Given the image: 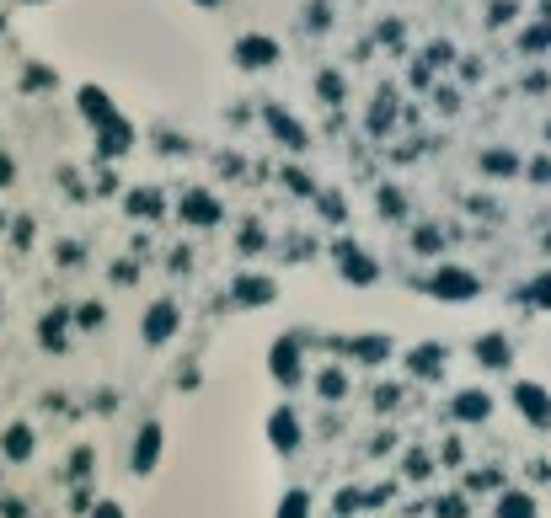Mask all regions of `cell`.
Instances as JSON below:
<instances>
[{
	"label": "cell",
	"instance_id": "cell-27",
	"mask_svg": "<svg viewBox=\"0 0 551 518\" xmlns=\"http://www.w3.org/2000/svg\"><path fill=\"white\" fill-rule=\"evenodd\" d=\"M279 518H310V492H306V486L284 492V503H279Z\"/></svg>",
	"mask_w": 551,
	"mask_h": 518
},
{
	"label": "cell",
	"instance_id": "cell-41",
	"mask_svg": "<svg viewBox=\"0 0 551 518\" xmlns=\"http://www.w3.org/2000/svg\"><path fill=\"white\" fill-rule=\"evenodd\" d=\"M508 16H514V5H508V0H498V5H492V16H488V22H492V27H503Z\"/></svg>",
	"mask_w": 551,
	"mask_h": 518
},
{
	"label": "cell",
	"instance_id": "cell-30",
	"mask_svg": "<svg viewBox=\"0 0 551 518\" xmlns=\"http://www.w3.org/2000/svg\"><path fill=\"white\" fill-rule=\"evenodd\" d=\"M284 182H290V193H295V198H310V193H316V182H310L300 166H290V172H284Z\"/></svg>",
	"mask_w": 551,
	"mask_h": 518
},
{
	"label": "cell",
	"instance_id": "cell-31",
	"mask_svg": "<svg viewBox=\"0 0 551 518\" xmlns=\"http://www.w3.org/2000/svg\"><path fill=\"white\" fill-rule=\"evenodd\" d=\"M525 176H530L536 187H546V182H551V155H536V161H525Z\"/></svg>",
	"mask_w": 551,
	"mask_h": 518
},
{
	"label": "cell",
	"instance_id": "cell-7",
	"mask_svg": "<svg viewBox=\"0 0 551 518\" xmlns=\"http://www.w3.org/2000/svg\"><path fill=\"white\" fill-rule=\"evenodd\" d=\"M508 396H514V411H519V417H525L536 433H546V428H551V396H546V385H536V380H519Z\"/></svg>",
	"mask_w": 551,
	"mask_h": 518
},
{
	"label": "cell",
	"instance_id": "cell-40",
	"mask_svg": "<svg viewBox=\"0 0 551 518\" xmlns=\"http://www.w3.org/2000/svg\"><path fill=\"white\" fill-rule=\"evenodd\" d=\"M359 503H365V497H359V492H337V513H354V508H359Z\"/></svg>",
	"mask_w": 551,
	"mask_h": 518
},
{
	"label": "cell",
	"instance_id": "cell-22",
	"mask_svg": "<svg viewBox=\"0 0 551 518\" xmlns=\"http://www.w3.org/2000/svg\"><path fill=\"white\" fill-rule=\"evenodd\" d=\"M482 172L488 176H525V161L514 150H482Z\"/></svg>",
	"mask_w": 551,
	"mask_h": 518
},
{
	"label": "cell",
	"instance_id": "cell-44",
	"mask_svg": "<svg viewBox=\"0 0 551 518\" xmlns=\"http://www.w3.org/2000/svg\"><path fill=\"white\" fill-rule=\"evenodd\" d=\"M70 465H75V476H86V470H91V449H75V460Z\"/></svg>",
	"mask_w": 551,
	"mask_h": 518
},
{
	"label": "cell",
	"instance_id": "cell-18",
	"mask_svg": "<svg viewBox=\"0 0 551 518\" xmlns=\"http://www.w3.org/2000/svg\"><path fill=\"white\" fill-rule=\"evenodd\" d=\"M471 358H477L482 369H508V363H514V347H508V337H503V332H488V337H477Z\"/></svg>",
	"mask_w": 551,
	"mask_h": 518
},
{
	"label": "cell",
	"instance_id": "cell-12",
	"mask_svg": "<svg viewBox=\"0 0 551 518\" xmlns=\"http://www.w3.org/2000/svg\"><path fill=\"white\" fill-rule=\"evenodd\" d=\"M128 465H134V476H150V470L161 465V422H145V428H139V438H134V449H128Z\"/></svg>",
	"mask_w": 551,
	"mask_h": 518
},
{
	"label": "cell",
	"instance_id": "cell-6",
	"mask_svg": "<svg viewBox=\"0 0 551 518\" xmlns=\"http://www.w3.org/2000/svg\"><path fill=\"white\" fill-rule=\"evenodd\" d=\"M337 278L343 284H354V288H369L375 278H380V268H375V257H369L365 246H354V240H337Z\"/></svg>",
	"mask_w": 551,
	"mask_h": 518
},
{
	"label": "cell",
	"instance_id": "cell-33",
	"mask_svg": "<svg viewBox=\"0 0 551 518\" xmlns=\"http://www.w3.org/2000/svg\"><path fill=\"white\" fill-rule=\"evenodd\" d=\"M327 22H332V16H327V0H316V5L306 11V27L310 33H327Z\"/></svg>",
	"mask_w": 551,
	"mask_h": 518
},
{
	"label": "cell",
	"instance_id": "cell-5",
	"mask_svg": "<svg viewBox=\"0 0 551 518\" xmlns=\"http://www.w3.org/2000/svg\"><path fill=\"white\" fill-rule=\"evenodd\" d=\"M177 332H183V310H177V299H156V305L145 310V321H139V343L145 347L172 343Z\"/></svg>",
	"mask_w": 551,
	"mask_h": 518
},
{
	"label": "cell",
	"instance_id": "cell-34",
	"mask_svg": "<svg viewBox=\"0 0 551 518\" xmlns=\"http://www.w3.org/2000/svg\"><path fill=\"white\" fill-rule=\"evenodd\" d=\"M450 59H455V43H444V38H439V43H429L423 64H450Z\"/></svg>",
	"mask_w": 551,
	"mask_h": 518
},
{
	"label": "cell",
	"instance_id": "cell-32",
	"mask_svg": "<svg viewBox=\"0 0 551 518\" xmlns=\"http://www.w3.org/2000/svg\"><path fill=\"white\" fill-rule=\"evenodd\" d=\"M433 513H439V518H466V497H455V492H450V497H439V503H433Z\"/></svg>",
	"mask_w": 551,
	"mask_h": 518
},
{
	"label": "cell",
	"instance_id": "cell-46",
	"mask_svg": "<svg viewBox=\"0 0 551 518\" xmlns=\"http://www.w3.org/2000/svg\"><path fill=\"white\" fill-rule=\"evenodd\" d=\"M193 5H225V0H193Z\"/></svg>",
	"mask_w": 551,
	"mask_h": 518
},
{
	"label": "cell",
	"instance_id": "cell-15",
	"mask_svg": "<svg viewBox=\"0 0 551 518\" xmlns=\"http://www.w3.org/2000/svg\"><path fill=\"white\" fill-rule=\"evenodd\" d=\"M402 363H407V374H413V380H439V374H444V347H439V343H418Z\"/></svg>",
	"mask_w": 551,
	"mask_h": 518
},
{
	"label": "cell",
	"instance_id": "cell-1",
	"mask_svg": "<svg viewBox=\"0 0 551 518\" xmlns=\"http://www.w3.org/2000/svg\"><path fill=\"white\" fill-rule=\"evenodd\" d=\"M177 220L193 225V231H214V225H225V203H220L209 187H183V198H177Z\"/></svg>",
	"mask_w": 551,
	"mask_h": 518
},
{
	"label": "cell",
	"instance_id": "cell-14",
	"mask_svg": "<svg viewBox=\"0 0 551 518\" xmlns=\"http://www.w3.org/2000/svg\"><path fill=\"white\" fill-rule=\"evenodd\" d=\"M128 150H134V123H128V118L97 128V155H102V161H123Z\"/></svg>",
	"mask_w": 551,
	"mask_h": 518
},
{
	"label": "cell",
	"instance_id": "cell-23",
	"mask_svg": "<svg viewBox=\"0 0 551 518\" xmlns=\"http://www.w3.org/2000/svg\"><path fill=\"white\" fill-rule=\"evenodd\" d=\"M64 326H70V316H64V310H49V316L38 321V343L49 347V353H64Z\"/></svg>",
	"mask_w": 551,
	"mask_h": 518
},
{
	"label": "cell",
	"instance_id": "cell-20",
	"mask_svg": "<svg viewBox=\"0 0 551 518\" xmlns=\"http://www.w3.org/2000/svg\"><path fill=\"white\" fill-rule=\"evenodd\" d=\"M310 385H316V396H321V401H343V396L354 391V380H348V369H321V374H316Z\"/></svg>",
	"mask_w": 551,
	"mask_h": 518
},
{
	"label": "cell",
	"instance_id": "cell-37",
	"mask_svg": "<svg viewBox=\"0 0 551 518\" xmlns=\"http://www.w3.org/2000/svg\"><path fill=\"white\" fill-rule=\"evenodd\" d=\"M498 481H503V476H498V470H477V476H471V481H466V486H471V492H492V486H498Z\"/></svg>",
	"mask_w": 551,
	"mask_h": 518
},
{
	"label": "cell",
	"instance_id": "cell-16",
	"mask_svg": "<svg viewBox=\"0 0 551 518\" xmlns=\"http://www.w3.org/2000/svg\"><path fill=\"white\" fill-rule=\"evenodd\" d=\"M450 417H455V422H488L492 417V396L488 391H477V385H471V391H455Z\"/></svg>",
	"mask_w": 551,
	"mask_h": 518
},
{
	"label": "cell",
	"instance_id": "cell-26",
	"mask_svg": "<svg viewBox=\"0 0 551 518\" xmlns=\"http://www.w3.org/2000/svg\"><path fill=\"white\" fill-rule=\"evenodd\" d=\"M413 251H418V257H439V251H444V231H439V225H418V231H413Z\"/></svg>",
	"mask_w": 551,
	"mask_h": 518
},
{
	"label": "cell",
	"instance_id": "cell-29",
	"mask_svg": "<svg viewBox=\"0 0 551 518\" xmlns=\"http://www.w3.org/2000/svg\"><path fill=\"white\" fill-rule=\"evenodd\" d=\"M519 49H525V54H541V49H551V27H530V33L519 38Z\"/></svg>",
	"mask_w": 551,
	"mask_h": 518
},
{
	"label": "cell",
	"instance_id": "cell-11",
	"mask_svg": "<svg viewBox=\"0 0 551 518\" xmlns=\"http://www.w3.org/2000/svg\"><path fill=\"white\" fill-rule=\"evenodd\" d=\"M268 438H273L279 455H295V449H300V417H295L290 406H273V411H268Z\"/></svg>",
	"mask_w": 551,
	"mask_h": 518
},
{
	"label": "cell",
	"instance_id": "cell-50",
	"mask_svg": "<svg viewBox=\"0 0 551 518\" xmlns=\"http://www.w3.org/2000/svg\"><path fill=\"white\" fill-rule=\"evenodd\" d=\"M0 27H5V22H0Z\"/></svg>",
	"mask_w": 551,
	"mask_h": 518
},
{
	"label": "cell",
	"instance_id": "cell-38",
	"mask_svg": "<svg viewBox=\"0 0 551 518\" xmlns=\"http://www.w3.org/2000/svg\"><path fill=\"white\" fill-rule=\"evenodd\" d=\"M242 251H262V231H257V225H246L242 231Z\"/></svg>",
	"mask_w": 551,
	"mask_h": 518
},
{
	"label": "cell",
	"instance_id": "cell-35",
	"mask_svg": "<svg viewBox=\"0 0 551 518\" xmlns=\"http://www.w3.org/2000/svg\"><path fill=\"white\" fill-rule=\"evenodd\" d=\"M102 316H108V310H102V305H97V299H91V305H81V310H75V321H81V326H102Z\"/></svg>",
	"mask_w": 551,
	"mask_h": 518
},
{
	"label": "cell",
	"instance_id": "cell-28",
	"mask_svg": "<svg viewBox=\"0 0 551 518\" xmlns=\"http://www.w3.org/2000/svg\"><path fill=\"white\" fill-rule=\"evenodd\" d=\"M375 203H380V214H385V220H402V214H407V198H402L396 187H380V198H375Z\"/></svg>",
	"mask_w": 551,
	"mask_h": 518
},
{
	"label": "cell",
	"instance_id": "cell-10",
	"mask_svg": "<svg viewBox=\"0 0 551 518\" xmlns=\"http://www.w3.org/2000/svg\"><path fill=\"white\" fill-rule=\"evenodd\" d=\"M231 299L246 305V310H262V305H273V299H279V284H273L268 273H252V268H246V273L231 278Z\"/></svg>",
	"mask_w": 551,
	"mask_h": 518
},
{
	"label": "cell",
	"instance_id": "cell-25",
	"mask_svg": "<svg viewBox=\"0 0 551 518\" xmlns=\"http://www.w3.org/2000/svg\"><path fill=\"white\" fill-rule=\"evenodd\" d=\"M519 299H525L530 310H551V268H546V273H536L530 284L519 288Z\"/></svg>",
	"mask_w": 551,
	"mask_h": 518
},
{
	"label": "cell",
	"instance_id": "cell-39",
	"mask_svg": "<svg viewBox=\"0 0 551 518\" xmlns=\"http://www.w3.org/2000/svg\"><path fill=\"white\" fill-rule=\"evenodd\" d=\"M11 182H16V161L0 150V187H11Z\"/></svg>",
	"mask_w": 551,
	"mask_h": 518
},
{
	"label": "cell",
	"instance_id": "cell-13",
	"mask_svg": "<svg viewBox=\"0 0 551 518\" xmlns=\"http://www.w3.org/2000/svg\"><path fill=\"white\" fill-rule=\"evenodd\" d=\"M343 353H348L354 363H369V369H375V363H385V358L396 353V343H391L385 332H365V337H348V343H343Z\"/></svg>",
	"mask_w": 551,
	"mask_h": 518
},
{
	"label": "cell",
	"instance_id": "cell-2",
	"mask_svg": "<svg viewBox=\"0 0 551 518\" xmlns=\"http://www.w3.org/2000/svg\"><path fill=\"white\" fill-rule=\"evenodd\" d=\"M429 294H433V299H450V305H461V299H477V294H482V278H477L471 268L439 262V268L429 273Z\"/></svg>",
	"mask_w": 551,
	"mask_h": 518
},
{
	"label": "cell",
	"instance_id": "cell-24",
	"mask_svg": "<svg viewBox=\"0 0 551 518\" xmlns=\"http://www.w3.org/2000/svg\"><path fill=\"white\" fill-rule=\"evenodd\" d=\"M316 97H321L327 108H337V102L348 97V80H343V70H321V75H316Z\"/></svg>",
	"mask_w": 551,
	"mask_h": 518
},
{
	"label": "cell",
	"instance_id": "cell-8",
	"mask_svg": "<svg viewBox=\"0 0 551 518\" xmlns=\"http://www.w3.org/2000/svg\"><path fill=\"white\" fill-rule=\"evenodd\" d=\"M262 123H268V134H273L290 155H306L310 150V128L295 113H284V108H262Z\"/></svg>",
	"mask_w": 551,
	"mask_h": 518
},
{
	"label": "cell",
	"instance_id": "cell-49",
	"mask_svg": "<svg viewBox=\"0 0 551 518\" xmlns=\"http://www.w3.org/2000/svg\"><path fill=\"white\" fill-rule=\"evenodd\" d=\"M546 139H551V123H546Z\"/></svg>",
	"mask_w": 551,
	"mask_h": 518
},
{
	"label": "cell",
	"instance_id": "cell-9",
	"mask_svg": "<svg viewBox=\"0 0 551 518\" xmlns=\"http://www.w3.org/2000/svg\"><path fill=\"white\" fill-rule=\"evenodd\" d=\"M268 374L279 385H300L306 380V358H300V337H279L268 347Z\"/></svg>",
	"mask_w": 551,
	"mask_h": 518
},
{
	"label": "cell",
	"instance_id": "cell-3",
	"mask_svg": "<svg viewBox=\"0 0 551 518\" xmlns=\"http://www.w3.org/2000/svg\"><path fill=\"white\" fill-rule=\"evenodd\" d=\"M231 59H236V70H246V75H262V70H273V64L284 59V49H279V38H268V33H242L236 49H231Z\"/></svg>",
	"mask_w": 551,
	"mask_h": 518
},
{
	"label": "cell",
	"instance_id": "cell-43",
	"mask_svg": "<svg viewBox=\"0 0 551 518\" xmlns=\"http://www.w3.org/2000/svg\"><path fill=\"white\" fill-rule=\"evenodd\" d=\"M91 518H123V508H119V503H97V508H91Z\"/></svg>",
	"mask_w": 551,
	"mask_h": 518
},
{
	"label": "cell",
	"instance_id": "cell-47",
	"mask_svg": "<svg viewBox=\"0 0 551 518\" xmlns=\"http://www.w3.org/2000/svg\"><path fill=\"white\" fill-rule=\"evenodd\" d=\"M5 225H11V220H5V214H0V231H5Z\"/></svg>",
	"mask_w": 551,
	"mask_h": 518
},
{
	"label": "cell",
	"instance_id": "cell-4",
	"mask_svg": "<svg viewBox=\"0 0 551 518\" xmlns=\"http://www.w3.org/2000/svg\"><path fill=\"white\" fill-rule=\"evenodd\" d=\"M75 113L86 118V128H91V134L123 118V113H119V102H113V91H108V86H97V80H86V86L75 91Z\"/></svg>",
	"mask_w": 551,
	"mask_h": 518
},
{
	"label": "cell",
	"instance_id": "cell-17",
	"mask_svg": "<svg viewBox=\"0 0 551 518\" xmlns=\"http://www.w3.org/2000/svg\"><path fill=\"white\" fill-rule=\"evenodd\" d=\"M161 209H166L161 187H128V193H123V214H128V220H156Z\"/></svg>",
	"mask_w": 551,
	"mask_h": 518
},
{
	"label": "cell",
	"instance_id": "cell-21",
	"mask_svg": "<svg viewBox=\"0 0 551 518\" xmlns=\"http://www.w3.org/2000/svg\"><path fill=\"white\" fill-rule=\"evenodd\" d=\"M492 518H536V497L514 486V492H503V497H498V508H492Z\"/></svg>",
	"mask_w": 551,
	"mask_h": 518
},
{
	"label": "cell",
	"instance_id": "cell-45",
	"mask_svg": "<svg viewBox=\"0 0 551 518\" xmlns=\"http://www.w3.org/2000/svg\"><path fill=\"white\" fill-rule=\"evenodd\" d=\"M0 513L5 518H27V508H22V503H0Z\"/></svg>",
	"mask_w": 551,
	"mask_h": 518
},
{
	"label": "cell",
	"instance_id": "cell-36",
	"mask_svg": "<svg viewBox=\"0 0 551 518\" xmlns=\"http://www.w3.org/2000/svg\"><path fill=\"white\" fill-rule=\"evenodd\" d=\"M396 401H402V391H396V385H380V391H375V411H391Z\"/></svg>",
	"mask_w": 551,
	"mask_h": 518
},
{
	"label": "cell",
	"instance_id": "cell-42",
	"mask_svg": "<svg viewBox=\"0 0 551 518\" xmlns=\"http://www.w3.org/2000/svg\"><path fill=\"white\" fill-rule=\"evenodd\" d=\"M380 43H396V49H402V27H396V22H385V27H380Z\"/></svg>",
	"mask_w": 551,
	"mask_h": 518
},
{
	"label": "cell",
	"instance_id": "cell-48",
	"mask_svg": "<svg viewBox=\"0 0 551 518\" xmlns=\"http://www.w3.org/2000/svg\"><path fill=\"white\" fill-rule=\"evenodd\" d=\"M22 5H43V0H22Z\"/></svg>",
	"mask_w": 551,
	"mask_h": 518
},
{
	"label": "cell",
	"instance_id": "cell-19",
	"mask_svg": "<svg viewBox=\"0 0 551 518\" xmlns=\"http://www.w3.org/2000/svg\"><path fill=\"white\" fill-rule=\"evenodd\" d=\"M0 460H11V465L33 460V428H27V422H11V428L0 433Z\"/></svg>",
	"mask_w": 551,
	"mask_h": 518
}]
</instances>
